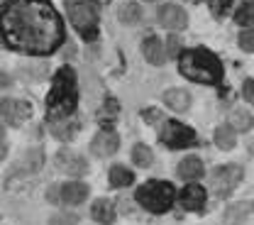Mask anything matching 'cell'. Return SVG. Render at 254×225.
<instances>
[{
	"label": "cell",
	"mask_w": 254,
	"mask_h": 225,
	"mask_svg": "<svg viewBox=\"0 0 254 225\" xmlns=\"http://www.w3.org/2000/svg\"><path fill=\"white\" fill-rule=\"evenodd\" d=\"M0 37L22 54H52L62 44L64 27L49 0H7L0 7Z\"/></svg>",
	"instance_id": "1"
},
{
	"label": "cell",
	"mask_w": 254,
	"mask_h": 225,
	"mask_svg": "<svg viewBox=\"0 0 254 225\" xmlns=\"http://www.w3.org/2000/svg\"><path fill=\"white\" fill-rule=\"evenodd\" d=\"M76 98H78V88H76V71L71 66H62L52 81V91L47 96V113L49 120H59V118H68L76 108Z\"/></svg>",
	"instance_id": "2"
},
{
	"label": "cell",
	"mask_w": 254,
	"mask_h": 225,
	"mask_svg": "<svg viewBox=\"0 0 254 225\" xmlns=\"http://www.w3.org/2000/svg\"><path fill=\"white\" fill-rule=\"evenodd\" d=\"M181 74L195 83H218L222 78V66L213 52L190 49L181 54Z\"/></svg>",
	"instance_id": "3"
},
{
	"label": "cell",
	"mask_w": 254,
	"mask_h": 225,
	"mask_svg": "<svg viewBox=\"0 0 254 225\" xmlns=\"http://www.w3.org/2000/svg\"><path fill=\"white\" fill-rule=\"evenodd\" d=\"M137 201L152 213H164L174 203V186L166 181H149L137 191Z\"/></svg>",
	"instance_id": "4"
},
{
	"label": "cell",
	"mask_w": 254,
	"mask_h": 225,
	"mask_svg": "<svg viewBox=\"0 0 254 225\" xmlns=\"http://www.w3.org/2000/svg\"><path fill=\"white\" fill-rule=\"evenodd\" d=\"M68 17H71V25L83 34V37H95L98 30V10L91 0H78L68 7Z\"/></svg>",
	"instance_id": "5"
},
{
	"label": "cell",
	"mask_w": 254,
	"mask_h": 225,
	"mask_svg": "<svg viewBox=\"0 0 254 225\" xmlns=\"http://www.w3.org/2000/svg\"><path fill=\"white\" fill-rule=\"evenodd\" d=\"M240 181H242V169L237 164H225V166H218L213 171L210 189L215 196H230L240 186Z\"/></svg>",
	"instance_id": "6"
},
{
	"label": "cell",
	"mask_w": 254,
	"mask_h": 225,
	"mask_svg": "<svg viewBox=\"0 0 254 225\" xmlns=\"http://www.w3.org/2000/svg\"><path fill=\"white\" fill-rule=\"evenodd\" d=\"M161 142L171 150H184V147H193L195 145V132L186 128L184 123L169 120L164 130H161Z\"/></svg>",
	"instance_id": "7"
},
{
	"label": "cell",
	"mask_w": 254,
	"mask_h": 225,
	"mask_svg": "<svg viewBox=\"0 0 254 225\" xmlns=\"http://www.w3.org/2000/svg\"><path fill=\"white\" fill-rule=\"evenodd\" d=\"M0 115H2L5 123L17 128L32 115V105L27 100H20V98H2L0 100Z\"/></svg>",
	"instance_id": "8"
},
{
	"label": "cell",
	"mask_w": 254,
	"mask_h": 225,
	"mask_svg": "<svg viewBox=\"0 0 254 225\" xmlns=\"http://www.w3.org/2000/svg\"><path fill=\"white\" fill-rule=\"evenodd\" d=\"M57 166L68 176H83L88 171V161L73 150H59L57 152Z\"/></svg>",
	"instance_id": "9"
},
{
	"label": "cell",
	"mask_w": 254,
	"mask_h": 225,
	"mask_svg": "<svg viewBox=\"0 0 254 225\" xmlns=\"http://www.w3.org/2000/svg\"><path fill=\"white\" fill-rule=\"evenodd\" d=\"M159 22H161L166 30L179 32V30H184V27L189 25V17H186V10H184V7H179V5H164V7L159 10Z\"/></svg>",
	"instance_id": "10"
},
{
	"label": "cell",
	"mask_w": 254,
	"mask_h": 225,
	"mask_svg": "<svg viewBox=\"0 0 254 225\" xmlns=\"http://www.w3.org/2000/svg\"><path fill=\"white\" fill-rule=\"evenodd\" d=\"M118 147H120V137L113 130L98 132L93 137V142H91V152H93L95 157H110V154L118 152Z\"/></svg>",
	"instance_id": "11"
},
{
	"label": "cell",
	"mask_w": 254,
	"mask_h": 225,
	"mask_svg": "<svg viewBox=\"0 0 254 225\" xmlns=\"http://www.w3.org/2000/svg\"><path fill=\"white\" fill-rule=\"evenodd\" d=\"M88 198V186L83 181H68L62 186V201L68 206H78Z\"/></svg>",
	"instance_id": "12"
},
{
	"label": "cell",
	"mask_w": 254,
	"mask_h": 225,
	"mask_svg": "<svg viewBox=\"0 0 254 225\" xmlns=\"http://www.w3.org/2000/svg\"><path fill=\"white\" fill-rule=\"evenodd\" d=\"M142 54H144V59L149 64H154V66L164 64V59H166V49H164L161 39H157V37H147L142 42Z\"/></svg>",
	"instance_id": "13"
},
{
	"label": "cell",
	"mask_w": 254,
	"mask_h": 225,
	"mask_svg": "<svg viewBox=\"0 0 254 225\" xmlns=\"http://www.w3.org/2000/svg\"><path fill=\"white\" fill-rule=\"evenodd\" d=\"M181 203H184L186 211H200V208L205 206V191H203L200 186L190 184V186H186L184 193H181Z\"/></svg>",
	"instance_id": "14"
},
{
	"label": "cell",
	"mask_w": 254,
	"mask_h": 225,
	"mask_svg": "<svg viewBox=\"0 0 254 225\" xmlns=\"http://www.w3.org/2000/svg\"><path fill=\"white\" fill-rule=\"evenodd\" d=\"M91 216H93L100 225L115 223V206H113L108 198H98L93 203V208H91Z\"/></svg>",
	"instance_id": "15"
},
{
	"label": "cell",
	"mask_w": 254,
	"mask_h": 225,
	"mask_svg": "<svg viewBox=\"0 0 254 225\" xmlns=\"http://www.w3.org/2000/svg\"><path fill=\"white\" fill-rule=\"evenodd\" d=\"M44 164V152L42 150H32V152H25L22 159L15 164V171H25V174H32L37 169H42Z\"/></svg>",
	"instance_id": "16"
},
{
	"label": "cell",
	"mask_w": 254,
	"mask_h": 225,
	"mask_svg": "<svg viewBox=\"0 0 254 225\" xmlns=\"http://www.w3.org/2000/svg\"><path fill=\"white\" fill-rule=\"evenodd\" d=\"M164 100H166V105H169L171 110L184 113V110H189V105H190V93L184 91V88H171V91H166Z\"/></svg>",
	"instance_id": "17"
},
{
	"label": "cell",
	"mask_w": 254,
	"mask_h": 225,
	"mask_svg": "<svg viewBox=\"0 0 254 225\" xmlns=\"http://www.w3.org/2000/svg\"><path fill=\"white\" fill-rule=\"evenodd\" d=\"M203 174V161L198 157H186L179 164V176L181 179H198Z\"/></svg>",
	"instance_id": "18"
},
{
	"label": "cell",
	"mask_w": 254,
	"mask_h": 225,
	"mask_svg": "<svg viewBox=\"0 0 254 225\" xmlns=\"http://www.w3.org/2000/svg\"><path fill=\"white\" fill-rule=\"evenodd\" d=\"M235 128L227 123V125H220V128L215 130V145L220 147V150H232L235 147Z\"/></svg>",
	"instance_id": "19"
},
{
	"label": "cell",
	"mask_w": 254,
	"mask_h": 225,
	"mask_svg": "<svg viewBox=\"0 0 254 225\" xmlns=\"http://www.w3.org/2000/svg\"><path fill=\"white\" fill-rule=\"evenodd\" d=\"M78 130V125L68 118H59V120H52V132L59 137V140H68L73 132Z\"/></svg>",
	"instance_id": "20"
},
{
	"label": "cell",
	"mask_w": 254,
	"mask_h": 225,
	"mask_svg": "<svg viewBox=\"0 0 254 225\" xmlns=\"http://www.w3.org/2000/svg\"><path fill=\"white\" fill-rule=\"evenodd\" d=\"M139 20H142V7H139L137 2H125V5L120 7V22L137 25Z\"/></svg>",
	"instance_id": "21"
},
{
	"label": "cell",
	"mask_w": 254,
	"mask_h": 225,
	"mask_svg": "<svg viewBox=\"0 0 254 225\" xmlns=\"http://www.w3.org/2000/svg\"><path fill=\"white\" fill-rule=\"evenodd\" d=\"M132 161H134L137 166L147 169V166H152L154 154H152V150H149L147 145H134V147H132Z\"/></svg>",
	"instance_id": "22"
},
{
	"label": "cell",
	"mask_w": 254,
	"mask_h": 225,
	"mask_svg": "<svg viewBox=\"0 0 254 225\" xmlns=\"http://www.w3.org/2000/svg\"><path fill=\"white\" fill-rule=\"evenodd\" d=\"M132 181H134V176H132L129 169H125V166H113L110 169V184L113 186L123 189V186H129Z\"/></svg>",
	"instance_id": "23"
},
{
	"label": "cell",
	"mask_w": 254,
	"mask_h": 225,
	"mask_svg": "<svg viewBox=\"0 0 254 225\" xmlns=\"http://www.w3.org/2000/svg\"><path fill=\"white\" fill-rule=\"evenodd\" d=\"M230 125L235 130H250L252 128V115L247 113V110H242V108H237V110H232L230 113Z\"/></svg>",
	"instance_id": "24"
},
{
	"label": "cell",
	"mask_w": 254,
	"mask_h": 225,
	"mask_svg": "<svg viewBox=\"0 0 254 225\" xmlns=\"http://www.w3.org/2000/svg\"><path fill=\"white\" fill-rule=\"evenodd\" d=\"M235 22L242 25V27H250L254 22V2L252 0H247V2L240 5V10L235 12Z\"/></svg>",
	"instance_id": "25"
},
{
	"label": "cell",
	"mask_w": 254,
	"mask_h": 225,
	"mask_svg": "<svg viewBox=\"0 0 254 225\" xmlns=\"http://www.w3.org/2000/svg\"><path fill=\"white\" fill-rule=\"evenodd\" d=\"M247 216V206H235V208H230L227 211V216H225V223L227 225H240V221Z\"/></svg>",
	"instance_id": "26"
},
{
	"label": "cell",
	"mask_w": 254,
	"mask_h": 225,
	"mask_svg": "<svg viewBox=\"0 0 254 225\" xmlns=\"http://www.w3.org/2000/svg\"><path fill=\"white\" fill-rule=\"evenodd\" d=\"M240 47L245 52H254V30H245L240 34Z\"/></svg>",
	"instance_id": "27"
},
{
	"label": "cell",
	"mask_w": 254,
	"mask_h": 225,
	"mask_svg": "<svg viewBox=\"0 0 254 225\" xmlns=\"http://www.w3.org/2000/svg\"><path fill=\"white\" fill-rule=\"evenodd\" d=\"M181 52V39L179 37H169L166 39V57H179Z\"/></svg>",
	"instance_id": "28"
},
{
	"label": "cell",
	"mask_w": 254,
	"mask_h": 225,
	"mask_svg": "<svg viewBox=\"0 0 254 225\" xmlns=\"http://www.w3.org/2000/svg\"><path fill=\"white\" fill-rule=\"evenodd\" d=\"M49 225H76V216H71V213H57Z\"/></svg>",
	"instance_id": "29"
},
{
	"label": "cell",
	"mask_w": 254,
	"mask_h": 225,
	"mask_svg": "<svg viewBox=\"0 0 254 225\" xmlns=\"http://www.w3.org/2000/svg\"><path fill=\"white\" fill-rule=\"evenodd\" d=\"M242 96H245V100L254 103V78L245 81V86H242Z\"/></svg>",
	"instance_id": "30"
},
{
	"label": "cell",
	"mask_w": 254,
	"mask_h": 225,
	"mask_svg": "<svg viewBox=\"0 0 254 225\" xmlns=\"http://www.w3.org/2000/svg\"><path fill=\"white\" fill-rule=\"evenodd\" d=\"M47 198H49L52 203H62V186H52V189L47 191Z\"/></svg>",
	"instance_id": "31"
},
{
	"label": "cell",
	"mask_w": 254,
	"mask_h": 225,
	"mask_svg": "<svg viewBox=\"0 0 254 225\" xmlns=\"http://www.w3.org/2000/svg\"><path fill=\"white\" fill-rule=\"evenodd\" d=\"M7 86H10V76L0 71V88H7Z\"/></svg>",
	"instance_id": "32"
},
{
	"label": "cell",
	"mask_w": 254,
	"mask_h": 225,
	"mask_svg": "<svg viewBox=\"0 0 254 225\" xmlns=\"http://www.w3.org/2000/svg\"><path fill=\"white\" fill-rule=\"evenodd\" d=\"M5 152H7V147H5V142H2V137H0V159H5Z\"/></svg>",
	"instance_id": "33"
},
{
	"label": "cell",
	"mask_w": 254,
	"mask_h": 225,
	"mask_svg": "<svg viewBox=\"0 0 254 225\" xmlns=\"http://www.w3.org/2000/svg\"><path fill=\"white\" fill-rule=\"evenodd\" d=\"M230 2H232V0H215V5H218V7H227Z\"/></svg>",
	"instance_id": "34"
},
{
	"label": "cell",
	"mask_w": 254,
	"mask_h": 225,
	"mask_svg": "<svg viewBox=\"0 0 254 225\" xmlns=\"http://www.w3.org/2000/svg\"><path fill=\"white\" fill-rule=\"evenodd\" d=\"M0 137H2V125H0Z\"/></svg>",
	"instance_id": "35"
}]
</instances>
